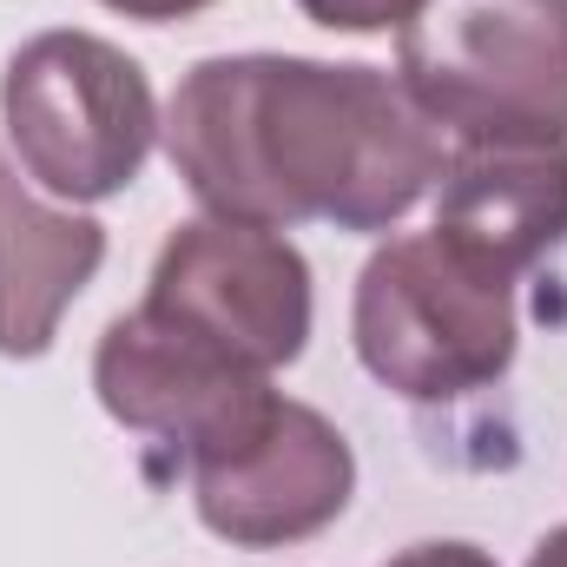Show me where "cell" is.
Wrapping results in <instances>:
<instances>
[{
  "label": "cell",
  "instance_id": "obj_11",
  "mask_svg": "<svg viewBox=\"0 0 567 567\" xmlns=\"http://www.w3.org/2000/svg\"><path fill=\"white\" fill-rule=\"evenodd\" d=\"M383 567H495V555L475 542H416V548L390 555Z\"/></svg>",
  "mask_w": 567,
  "mask_h": 567
},
{
  "label": "cell",
  "instance_id": "obj_6",
  "mask_svg": "<svg viewBox=\"0 0 567 567\" xmlns=\"http://www.w3.org/2000/svg\"><path fill=\"white\" fill-rule=\"evenodd\" d=\"M93 390L113 423L158 442L185 475L231 455L278 403L265 370L185 337L178 323H158L152 310L106 323L93 350Z\"/></svg>",
  "mask_w": 567,
  "mask_h": 567
},
{
  "label": "cell",
  "instance_id": "obj_8",
  "mask_svg": "<svg viewBox=\"0 0 567 567\" xmlns=\"http://www.w3.org/2000/svg\"><path fill=\"white\" fill-rule=\"evenodd\" d=\"M435 231L528 278L567 245V140L555 145H455L435 178Z\"/></svg>",
  "mask_w": 567,
  "mask_h": 567
},
{
  "label": "cell",
  "instance_id": "obj_10",
  "mask_svg": "<svg viewBox=\"0 0 567 567\" xmlns=\"http://www.w3.org/2000/svg\"><path fill=\"white\" fill-rule=\"evenodd\" d=\"M297 7H303V20H317L330 33H390V27L403 33L423 0H297Z\"/></svg>",
  "mask_w": 567,
  "mask_h": 567
},
{
  "label": "cell",
  "instance_id": "obj_9",
  "mask_svg": "<svg viewBox=\"0 0 567 567\" xmlns=\"http://www.w3.org/2000/svg\"><path fill=\"white\" fill-rule=\"evenodd\" d=\"M106 265V225L40 205L0 152V357H47L60 317Z\"/></svg>",
  "mask_w": 567,
  "mask_h": 567
},
{
  "label": "cell",
  "instance_id": "obj_5",
  "mask_svg": "<svg viewBox=\"0 0 567 567\" xmlns=\"http://www.w3.org/2000/svg\"><path fill=\"white\" fill-rule=\"evenodd\" d=\"M140 310L271 377L303 357L317 297L303 251L284 231L205 212L158 245Z\"/></svg>",
  "mask_w": 567,
  "mask_h": 567
},
{
  "label": "cell",
  "instance_id": "obj_4",
  "mask_svg": "<svg viewBox=\"0 0 567 567\" xmlns=\"http://www.w3.org/2000/svg\"><path fill=\"white\" fill-rule=\"evenodd\" d=\"M0 120L20 172L73 205L120 198L158 145V100L145 66L80 27L33 33L7 53Z\"/></svg>",
  "mask_w": 567,
  "mask_h": 567
},
{
  "label": "cell",
  "instance_id": "obj_12",
  "mask_svg": "<svg viewBox=\"0 0 567 567\" xmlns=\"http://www.w3.org/2000/svg\"><path fill=\"white\" fill-rule=\"evenodd\" d=\"M100 7H113L126 20H145V27H165V20H192V13H205L218 0H100Z\"/></svg>",
  "mask_w": 567,
  "mask_h": 567
},
{
  "label": "cell",
  "instance_id": "obj_3",
  "mask_svg": "<svg viewBox=\"0 0 567 567\" xmlns=\"http://www.w3.org/2000/svg\"><path fill=\"white\" fill-rule=\"evenodd\" d=\"M396 80L455 145L567 140V0H423Z\"/></svg>",
  "mask_w": 567,
  "mask_h": 567
},
{
  "label": "cell",
  "instance_id": "obj_2",
  "mask_svg": "<svg viewBox=\"0 0 567 567\" xmlns=\"http://www.w3.org/2000/svg\"><path fill=\"white\" fill-rule=\"evenodd\" d=\"M515 284L435 225L377 245L350 303L363 370L403 403H462L502 383L522 337Z\"/></svg>",
  "mask_w": 567,
  "mask_h": 567
},
{
  "label": "cell",
  "instance_id": "obj_13",
  "mask_svg": "<svg viewBox=\"0 0 567 567\" xmlns=\"http://www.w3.org/2000/svg\"><path fill=\"white\" fill-rule=\"evenodd\" d=\"M528 567H567V528H548V535L535 542V555H528Z\"/></svg>",
  "mask_w": 567,
  "mask_h": 567
},
{
  "label": "cell",
  "instance_id": "obj_7",
  "mask_svg": "<svg viewBox=\"0 0 567 567\" xmlns=\"http://www.w3.org/2000/svg\"><path fill=\"white\" fill-rule=\"evenodd\" d=\"M357 495V455L323 410L278 396L231 455L192 468L198 522L231 548H297L323 535Z\"/></svg>",
  "mask_w": 567,
  "mask_h": 567
},
{
  "label": "cell",
  "instance_id": "obj_1",
  "mask_svg": "<svg viewBox=\"0 0 567 567\" xmlns=\"http://www.w3.org/2000/svg\"><path fill=\"white\" fill-rule=\"evenodd\" d=\"M158 140L185 192L238 225H403L449 165L442 126L363 60L303 53H218L198 60Z\"/></svg>",
  "mask_w": 567,
  "mask_h": 567
}]
</instances>
